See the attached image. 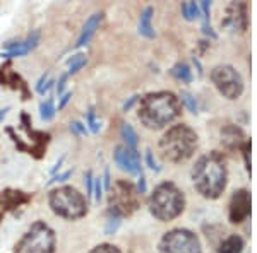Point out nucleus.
<instances>
[{
    "mask_svg": "<svg viewBox=\"0 0 257 253\" xmlns=\"http://www.w3.org/2000/svg\"><path fill=\"white\" fill-rule=\"evenodd\" d=\"M192 183L197 193L204 198L214 200L225 192L228 183V169L223 154L213 151L197 159L192 168Z\"/></svg>",
    "mask_w": 257,
    "mask_h": 253,
    "instance_id": "f257e3e1",
    "label": "nucleus"
},
{
    "mask_svg": "<svg viewBox=\"0 0 257 253\" xmlns=\"http://www.w3.org/2000/svg\"><path fill=\"white\" fill-rule=\"evenodd\" d=\"M180 111L182 103L175 94L170 91H158L149 93L141 99L138 117L146 128L160 130L177 120Z\"/></svg>",
    "mask_w": 257,
    "mask_h": 253,
    "instance_id": "f03ea898",
    "label": "nucleus"
},
{
    "mask_svg": "<svg viewBox=\"0 0 257 253\" xmlns=\"http://www.w3.org/2000/svg\"><path fill=\"white\" fill-rule=\"evenodd\" d=\"M199 144L197 134L187 125H175L168 128L160 140V152L172 163H184L194 156Z\"/></svg>",
    "mask_w": 257,
    "mask_h": 253,
    "instance_id": "7ed1b4c3",
    "label": "nucleus"
},
{
    "mask_svg": "<svg viewBox=\"0 0 257 253\" xmlns=\"http://www.w3.org/2000/svg\"><path fill=\"white\" fill-rule=\"evenodd\" d=\"M149 212L158 221L168 222L178 217L185 209V195L175 183H160L149 197Z\"/></svg>",
    "mask_w": 257,
    "mask_h": 253,
    "instance_id": "20e7f679",
    "label": "nucleus"
},
{
    "mask_svg": "<svg viewBox=\"0 0 257 253\" xmlns=\"http://www.w3.org/2000/svg\"><path fill=\"white\" fill-rule=\"evenodd\" d=\"M50 209L55 215L67 221H77L88 214V202L84 195L74 186H59L48 195Z\"/></svg>",
    "mask_w": 257,
    "mask_h": 253,
    "instance_id": "39448f33",
    "label": "nucleus"
},
{
    "mask_svg": "<svg viewBox=\"0 0 257 253\" xmlns=\"http://www.w3.org/2000/svg\"><path fill=\"white\" fill-rule=\"evenodd\" d=\"M55 231L47 222L36 221L16 243L14 253H55Z\"/></svg>",
    "mask_w": 257,
    "mask_h": 253,
    "instance_id": "423d86ee",
    "label": "nucleus"
},
{
    "mask_svg": "<svg viewBox=\"0 0 257 253\" xmlns=\"http://www.w3.org/2000/svg\"><path fill=\"white\" fill-rule=\"evenodd\" d=\"M108 212L118 217H128L141 207L139 192L131 181L117 180L108 190Z\"/></svg>",
    "mask_w": 257,
    "mask_h": 253,
    "instance_id": "0eeeda50",
    "label": "nucleus"
},
{
    "mask_svg": "<svg viewBox=\"0 0 257 253\" xmlns=\"http://www.w3.org/2000/svg\"><path fill=\"white\" fill-rule=\"evenodd\" d=\"M160 253H202V246L192 231L175 227L161 238Z\"/></svg>",
    "mask_w": 257,
    "mask_h": 253,
    "instance_id": "6e6552de",
    "label": "nucleus"
},
{
    "mask_svg": "<svg viewBox=\"0 0 257 253\" xmlns=\"http://www.w3.org/2000/svg\"><path fill=\"white\" fill-rule=\"evenodd\" d=\"M211 81L228 99H237L243 93V79L231 65H218L211 72Z\"/></svg>",
    "mask_w": 257,
    "mask_h": 253,
    "instance_id": "1a4fd4ad",
    "label": "nucleus"
},
{
    "mask_svg": "<svg viewBox=\"0 0 257 253\" xmlns=\"http://www.w3.org/2000/svg\"><path fill=\"white\" fill-rule=\"evenodd\" d=\"M33 200V195L26 193L23 190L6 188L0 190V222L4 221L7 214H14L19 209H24Z\"/></svg>",
    "mask_w": 257,
    "mask_h": 253,
    "instance_id": "9d476101",
    "label": "nucleus"
},
{
    "mask_svg": "<svg viewBox=\"0 0 257 253\" xmlns=\"http://www.w3.org/2000/svg\"><path fill=\"white\" fill-rule=\"evenodd\" d=\"M21 128L24 130V134L31 139V156L35 159H41L45 156V151H47V146L52 139V135L47 134V132L36 130V128L31 127V117L28 113H21Z\"/></svg>",
    "mask_w": 257,
    "mask_h": 253,
    "instance_id": "9b49d317",
    "label": "nucleus"
},
{
    "mask_svg": "<svg viewBox=\"0 0 257 253\" xmlns=\"http://www.w3.org/2000/svg\"><path fill=\"white\" fill-rule=\"evenodd\" d=\"M250 214V193L247 190H237L230 200V209H228V217L230 222L238 224L245 221Z\"/></svg>",
    "mask_w": 257,
    "mask_h": 253,
    "instance_id": "f8f14e48",
    "label": "nucleus"
},
{
    "mask_svg": "<svg viewBox=\"0 0 257 253\" xmlns=\"http://www.w3.org/2000/svg\"><path fill=\"white\" fill-rule=\"evenodd\" d=\"M221 26L230 28L233 31L247 30V6L243 2H231L226 9L225 19H221Z\"/></svg>",
    "mask_w": 257,
    "mask_h": 253,
    "instance_id": "ddd939ff",
    "label": "nucleus"
},
{
    "mask_svg": "<svg viewBox=\"0 0 257 253\" xmlns=\"http://www.w3.org/2000/svg\"><path fill=\"white\" fill-rule=\"evenodd\" d=\"M113 159L122 171H127L128 175H141V159L138 151H131L125 146H118L113 152Z\"/></svg>",
    "mask_w": 257,
    "mask_h": 253,
    "instance_id": "4468645a",
    "label": "nucleus"
},
{
    "mask_svg": "<svg viewBox=\"0 0 257 253\" xmlns=\"http://www.w3.org/2000/svg\"><path fill=\"white\" fill-rule=\"evenodd\" d=\"M40 43V33L33 31L31 35H28L26 40L23 41H9V43L4 47V59H16V57H24L38 47Z\"/></svg>",
    "mask_w": 257,
    "mask_h": 253,
    "instance_id": "2eb2a0df",
    "label": "nucleus"
},
{
    "mask_svg": "<svg viewBox=\"0 0 257 253\" xmlns=\"http://www.w3.org/2000/svg\"><path fill=\"white\" fill-rule=\"evenodd\" d=\"M0 84L18 91V93H21L23 99H30V88H28V82L24 81L19 74H16L14 70H11V64H4L2 67H0Z\"/></svg>",
    "mask_w": 257,
    "mask_h": 253,
    "instance_id": "dca6fc26",
    "label": "nucleus"
},
{
    "mask_svg": "<svg viewBox=\"0 0 257 253\" xmlns=\"http://www.w3.org/2000/svg\"><path fill=\"white\" fill-rule=\"evenodd\" d=\"M221 144L228 149H240V147L243 149L247 140L242 128H238L237 125H226L221 130Z\"/></svg>",
    "mask_w": 257,
    "mask_h": 253,
    "instance_id": "f3484780",
    "label": "nucleus"
},
{
    "mask_svg": "<svg viewBox=\"0 0 257 253\" xmlns=\"http://www.w3.org/2000/svg\"><path fill=\"white\" fill-rule=\"evenodd\" d=\"M101 19H103V14L101 12H96V14H93L88 21H86L84 28H82V31H81V36L77 38L76 48H81L89 43L91 38L94 36V33H96V30L99 28V24H101Z\"/></svg>",
    "mask_w": 257,
    "mask_h": 253,
    "instance_id": "a211bd4d",
    "label": "nucleus"
},
{
    "mask_svg": "<svg viewBox=\"0 0 257 253\" xmlns=\"http://www.w3.org/2000/svg\"><path fill=\"white\" fill-rule=\"evenodd\" d=\"M153 12H155L153 7H146L143 14H141V19H139V33L149 40L155 38V30H153V24H151Z\"/></svg>",
    "mask_w": 257,
    "mask_h": 253,
    "instance_id": "6ab92c4d",
    "label": "nucleus"
},
{
    "mask_svg": "<svg viewBox=\"0 0 257 253\" xmlns=\"http://www.w3.org/2000/svg\"><path fill=\"white\" fill-rule=\"evenodd\" d=\"M243 250V239L237 234H231L225 241L219 244L218 253H242Z\"/></svg>",
    "mask_w": 257,
    "mask_h": 253,
    "instance_id": "aec40b11",
    "label": "nucleus"
},
{
    "mask_svg": "<svg viewBox=\"0 0 257 253\" xmlns=\"http://www.w3.org/2000/svg\"><path fill=\"white\" fill-rule=\"evenodd\" d=\"M120 134H122V139L125 140V147H128L131 151H136L138 149V134H136V130L132 128V125H128V123H123L122 128H120Z\"/></svg>",
    "mask_w": 257,
    "mask_h": 253,
    "instance_id": "412c9836",
    "label": "nucleus"
},
{
    "mask_svg": "<svg viewBox=\"0 0 257 253\" xmlns=\"http://www.w3.org/2000/svg\"><path fill=\"white\" fill-rule=\"evenodd\" d=\"M86 55L84 53H77V55H72V59L67 60L69 70H67V76H72V74H77L79 70L86 65Z\"/></svg>",
    "mask_w": 257,
    "mask_h": 253,
    "instance_id": "4be33fe9",
    "label": "nucleus"
},
{
    "mask_svg": "<svg viewBox=\"0 0 257 253\" xmlns=\"http://www.w3.org/2000/svg\"><path fill=\"white\" fill-rule=\"evenodd\" d=\"M172 74L178 81L185 82V84H189V82L192 81V72H190V67L187 64H177L175 67L172 69Z\"/></svg>",
    "mask_w": 257,
    "mask_h": 253,
    "instance_id": "5701e85b",
    "label": "nucleus"
},
{
    "mask_svg": "<svg viewBox=\"0 0 257 253\" xmlns=\"http://www.w3.org/2000/svg\"><path fill=\"white\" fill-rule=\"evenodd\" d=\"M182 14L187 21H194L201 18V9H199L196 2H185L182 4Z\"/></svg>",
    "mask_w": 257,
    "mask_h": 253,
    "instance_id": "b1692460",
    "label": "nucleus"
},
{
    "mask_svg": "<svg viewBox=\"0 0 257 253\" xmlns=\"http://www.w3.org/2000/svg\"><path fill=\"white\" fill-rule=\"evenodd\" d=\"M40 115H41V120H45V122H50V120L55 117V106H53V99H48V101L41 103V105H40Z\"/></svg>",
    "mask_w": 257,
    "mask_h": 253,
    "instance_id": "393cba45",
    "label": "nucleus"
},
{
    "mask_svg": "<svg viewBox=\"0 0 257 253\" xmlns=\"http://www.w3.org/2000/svg\"><path fill=\"white\" fill-rule=\"evenodd\" d=\"M120 219H122V217H118V215L108 212V217H106V226H105V234H108V236L115 234V231H117L118 226H120Z\"/></svg>",
    "mask_w": 257,
    "mask_h": 253,
    "instance_id": "a878e982",
    "label": "nucleus"
},
{
    "mask_svg": "<svg viewBox=\"0 0 257 253\" xmlns=\"http://www.w3.org/2000/svg\"><path fill=\"white\" fill-rule=\"evenodd\" d=\"M86 120H88V128L93 134H98L99 128H101V122L98 120L96 113H94V110L91 108V110L88 111V117H86Z\"/></svg>",
    "mask_w": 257,
    "mask_h": 253,
    "instance_id": "bb28decb",
    "label": "nucleus"
},
{
    "mask_svg": "<svg viewBox=\"0 0 257 253\" xmlns=\"http://www.w3.org/2000/svg\"><path fill=\"white\" fill-rule=\"evenodd\" d=\"M52 84H53V82L50 81L48 74H45V76H41V77H40L38 84H36V91H38L40 94H45V93H48V91H50V88H52Z\"/></svg>",
    "mask_w": 257,
    "mask_h": 253,
    "instance_id": "cd10ccee",
    "label": "nucleus"
},
{
    "mask_svg": "<svg viewBox=\"0 0 257 253\" xmlns=\"http://www.w3.org/2000/svg\"><path fill=\"white\" fill-rule=\"evenodd\" d=\"M89 253H122V251H120L115 244L101 243V244H98V246H94Z\"/></svg>",
    "mask_w": 257,
    "mask_h": 253,
    "instance_id": "c85d7f7f",
    "label": "nucleus"
},
{
    "mask_svg": "<svg viewBox=\"0 0 257 253\" xmlns=\"http://www.w3.org/2000/svg\"><path fill=\"white\" fill-rule=\"evenodd\" d=\"M182 103H185V106H187L192 113H197V103L189 93H182Z\"/></svg>",
    "mask_w": 257,
    "mask_h": 253,
    "instance_id": "c756f323",
    "label": "nucleus"
},
{
    "mask_svg": "<svg viewBox=\"0 0 257 253\" xmlns=\"http://www.w3.org/2000/svg\"><path fill=\"white\" fill-rule=\"evenodd\" d=\"M93 195H94V200H96V202H99L103 198V181H101V178H94Z\"/></svg>",
    "mask_w": 257,
    "mask_h": 253,
    "instance_id": "7c9ffc66",
    "label": "nucleus"
},
{
    "mask_svg": "<svg viewBox=\"0 0 257 253\" xmlns=\"http://www.w3.org/2000/svg\"><path fill=\"white\" fill-rule=\"evenodd\" d=\"M84 183H86V197H91V195H93V186H94V178H93V173L91 171L86 173Z\"/></svg>",
    "mask_w": 257,
    "mask_h": 253,
    "instance_id": "2f4dec72",
    "label": "nucleus"
},
{
    "mask_svg": "<svg viewBox=\"0 0 257 253\" xmlns=\"http://www.w3.org/2000/svg\"><path fill=\"white\" fill-rule=\"evenodd\" d=\"M70 130H72L76 135H86V134H88V127L82 125L81 122H74V123H70Z\"/></svg>",
    "mask_w": 257,
    "mask_h": 253,
    "instance_id": "473e14b6",
    "label": "nucleus"
},
{
    "mask_svg": "<svg viewBox=\"0 0 257 253\" xmlns=\"http://www.w3.org/2000/svg\"><path fill=\"white\" fill-rule=\"evenodd\" d=\"M72 175V171H65V173H62V175H55L52 178V180L48 181V185H53V183H59V181H65L67 178Z\"/></svg>",
    "mask_w": 257,
    "mask_h": 253,
    "instance_id": "72a5a7b5",
    "label": "nucleus"
},
{
    "mask_svg": "<svg viewBox=\"0 0 257 253\" xmlns=\"http://www.w3.org/2000/svg\"><path fill=\"white\" fill-rule=\"evenodd\" d=\"M146 163H148V166L151 169H155V171H160V166L156 164V161H155V157H153V152L151 151L146 152Z\"/></svg>",
    "mask_w": 257,
    "mask_h": 253,
    "instance_id": "f704fd0d",
    "label": "nucleus"
},
{
    "mask_svg": "<svg viewBox=\"0 0 257 253\" xmlns=\"http://www.w3.org/2000/svg\"><path fill=\"white\" fill-rule=\"evenodd\" d=\"M69 76L67 74H62L60 79H59V84H57V93H59V96H62V93H64L65 89V82H67Z\"/></svg>",
    "mask_w": 257,
    "mask_h": 253,
    "instance_id": "c9c22d12",
    "label": "nucleus"
},
{
    "mask_svg": "<svg viewBox=\"0 0 257 253\" xmlns=\"http://www.w3.org/2000/svg\"><path fill=\"white\" fill-rule=\"evenodd\" d=\"M70 98H72V93H65V94H62L60 96V103H59V111L60 110H64L65 105L70 101Z\"/></svg>",
    "mask_w": 257,
    "mask_h": 253,
    "instance_id": "e433bc0d",
    "label": "nucleus"
},
{
    "mask_svg": "<svg viewBox=\"0 0 257 253\" xmlns=\"http://www.w3.org/2000/svg\"><path fill=\"white\" fill-rule=\"evenodd\" d=\"M136 101H138V96H132V98L125 103V105H123V110H125V111H127V110H131V106L134 105Z\"/></svg>",
    "mask_w": 257,
    "mask_h": 253,
    "instance_id": "4c0bfd02",
    "label": "nucleus"
},
{
    "mask_svg": "<svg viewBox=\"0 0 257 253\" xmlns=\"http://www.w3.org/2000/svg\"><path fill=\"white\" fill-rule=\"evenodd\" d=\"M64 159H65V157H60V159H59V163H57L55 166H53V168H52V175H55V173H57V169H60V166H62V163H64Z\"/></svg>",
    "mask_w": 257,
    "mask_h": 253,
    "instance_id": "58836bf2",
    "label": "nucleus"
},
{
    "mask_svg": "<svg viewBox=\"0 0 257 253\" xmlns=\"http://www.w3.org/2000/svg\"><path fill=\"white\" fill-rule=\"evenodd\" d=\"M7 113H9V108H4V110H0V122L7 117Z\"/></svg>",
    "mask_w": 257,
    "mask_h": 253,
    "instance_id": "ea45409f",
    "label": "nucleus"
}]
</instances>
